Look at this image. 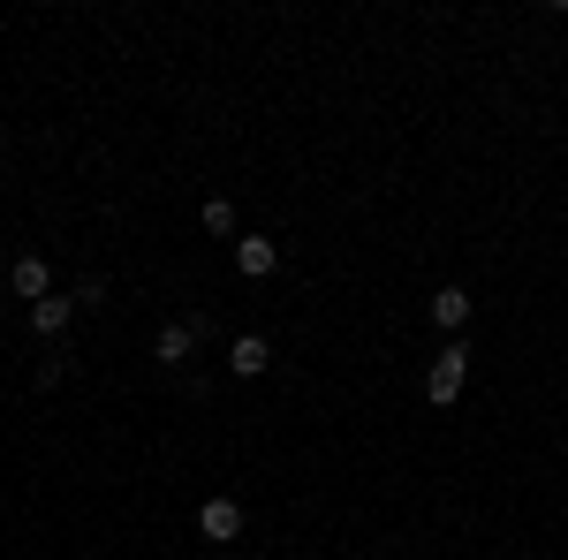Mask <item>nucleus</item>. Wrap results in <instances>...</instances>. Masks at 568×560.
<instances>
[{
    "label": "nucleus",
    "instance_id": "nucleus-5",
    "mask_svg": "<svg viewBox=\"0 0 568 560\" xmlns=\"http://www.w3.org/2000/svg\"><path fill=\"white\" fill-rule=\"evenodd\" d=\"M69 318H77V296H45V303H31V334H45V342H61V334H69Z\"/></svg>",
    "mask_w": 568,
    "mask_h": 560
},
{
    "label": "nucleus",
    "instance_id": "nucleus-9",
    "mask_svg": "<svg viewBox=\"0 0 568 560\" xmlns=\"http://www.w3.org/2000/svg\"><path fill=\"white\" fill-rule=\"evenodd\" d=\"M205 235H235V205L227 197H205Z\"/></svg>",
    "mask_w": 568,
    "mask_h": 560
},
{
    "label": "nucleus",
    "instance_id": "nucleus-3",
    "mask_svg": "<svg viewBox=\"0 0 568 560\" xmlns=\"http://www.w3.org/2000/svg\"><path fill=\"white\" fill-rule=\"evenodd\" d=\"M197 530H205L213 546H235V538H243V508H235V500H205V508H197Z\"/></svg>",
    "mask_w": 568,
    "mask_h": 560
},
{
    "label": "nucleus",
    "instance_id": "nucleus-4",
    "mask_svg": "<svg viewBox=\"0 0 568 560\" xmlns=\"http://www.w3.org/2000/svg\"><path fill=\"white\" fill-rule=\"evenodd\" d=\"M8 288H16L23 303H45V296H53V273H45V258H31V251H23V258L8 265Z\"/></svg>",
    "mask_w": 568,
    "mask_h": 560
},
{
    "label": "nucleus",
    "instance_id": "nucleus-6",
    "mask_svg": "<svg viewBox=\"0 0 568 560\" xmlns=\"http://www.w3.org/2000/svg\"><path fill=\"white\" fill-rule=\"evenodd\" d=\"M273 265H281V243H265V235H243V243H235V273H251V281H265Z\"/></svg>",
    "mask_w": 568,
    "mask_h": 560
},
{
    "label": "nucleus",
    "instance_id": "nucleus-1",
    "mask_svg": "<svg viewBox=\"0 0 568 560\" xmlns=\"http://www.w3.org/2000/svg\"><path fill=\"white\" fill-rule=\"evenodd\" d=\"M463 387H470V348H455V342H447V348L433 356V371H425V394H433L439 409H447V401H455Z\"/></svg>",
    "mask_w": 568,
    "mask_h": 560
},
{
    "label": "nucleus",
    "instance_id": "nucleus-8",
    "mask_svg": "<svg viewBox=\"0 0 568 560\" xmlns=\"http://www.w3.org/2000/svg\"><path fill=\"white\" fill-rule=\"evenodd\" d=\"M425 310H433V326H439V334H455V326H470V296H463V288H439V296L425 303Z\"/></svg>",
    "mask_w": 568,
    "mask_h": 560
},
{
    "label": "nucleus",
    "instance_id": "nucleus-2",
    "mask_svg": "<svg viewBox=\"0 0 568 560\" xmlns=\"http://www.w3.org/2000/svg\"><path fill=\"white\" fill-rule=\"evenodd\" d=\"M197 326H205V318H175V326H160V342H152V364H190V348H197Z\"/></svg>",
    "mask_w": 568,
    "mask_h": 560
},
{
    "label": "nucleus",
    "instance_id": "nucleus-7",
    "mask_svg": "<svg viewBox=\"0 0 568 560\" xmlns=\"http://www.w3.org/2000/svg\"><path fill=\"white\" fill-rule=\"evenodd\" d=\"M265 364H273V348H265L258 334H243V342L227 348V371H235V379H265Z\"/></svg>",
    "mask_w": 568,
    "mask_h": 560
}]
</instances>
